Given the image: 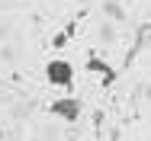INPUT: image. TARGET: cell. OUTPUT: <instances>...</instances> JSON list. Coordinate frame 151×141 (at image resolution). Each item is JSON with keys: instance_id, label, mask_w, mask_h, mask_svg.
I'll return each mask as SVG.
<instances>
[{"instance_id": "6da1fadb", "label": "cell", "mask_w": 151, "mask_h": 141, "mask_svg": "<svg viewBox=\"0 0 151 141\" xmlns=\"http://www.w3.org/2000/svg\"><path fill=\"white\" fill-rule=\"evenodd\" d=\"M45 80L52 87L71 90V87H74V64L64 61V58H52V61L45 64Z\"/></svg>"}, {"instance_id": "7a4b0ae2", "label": "cell", "mask_w": 151, "mask_h": 141, "mask_svg": "<svg viewBox=\"0 0 151 141\" xmlns=\"http://www.w3.org/2000/svg\"><path fill=\"white\" fill-rule=\"evenodd\" d=\"M52 115H58L64 122H77V119H81V99H74V96L55 99V103H52Z\"/></svg>"}, {"instance_id": "3957f363", "label": "cell", "mask_w": 151, "mask_h": 141, "mask_svg": "<svg viewBox=\"0 0 151 141\" xmlns=\"http://www.w3.org/2000/svg\"><path fill=\"white\" fill-rule=\"evenodd\" d=\"M87 71H100V74H103V84H113V80H116V71H113L106 61H100V58H90V61H87Z\"/></svg>"}, {"instance_id": "277c9868", "label": "cell", "mask_w": 151, "mask_h": 141, "mask_svg": "<svg viewBox=\"0 0 151 141\" xmlns=\"http://www.w3.org/2000/svg\"><path fill=\"white\" fill-rule=\"evenodd\" d=\"M0 141H3V132H0Z\"/></svg>"}]
</instances>
